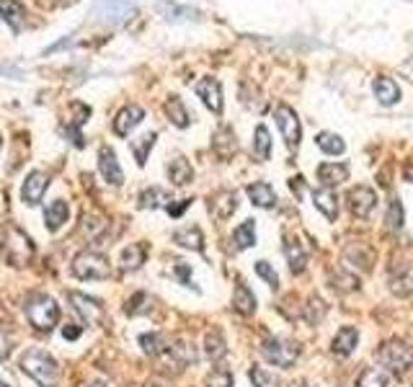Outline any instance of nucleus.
I'll list each match as a JSON object with an SVG mask.
<instances>
[{
    "mask_svg": "<svg viewBox=\"0 0 413 387\" xmlns=\"http://www.w3.org/2000/svg\"><path fill=\"white\" fill-rule=\"evenodd\" d=\"M21 372L29 374L39 387H57L60 382V366L55 357L42 349H29L21 354Z\"/></svg>",
    "mask_w": 413,
    "mask_h": 387,
    "instance_id": "nucleus-1",
    "label": "nucleus"
},
{
    "mask_svg": "<svg viewBox=\"0 0 413 387\" xmlns=\"http://www.w3.org/2000/svg\"><path fill=\"white\" fill-rule=\"evenodd\" d=\"M3 251H6V258L8 264L16 266V269H21L31 261L34 256V243H31V237L23 232V230L13 228V225H8L3 230Z\"/></svg>",
    "mask_w": 413,
    "mask_h": 387,
    "instance_id": "nucleus-2",
    "label": "nucleus"
},
{
    "mask_svg": "<svg viewBox=\"0 0 413 387\" xmlns=\"http://www.w3.org/2000/svg\"><path fill=\"white\" fill-rule=\"evenodd\" d=\"M378 359L385 366V372L406 374L413 366V346L406 341H387L378 349Z\"/></svg>",
    "mask_w": 413,
    "mask_h": 387,
    "instance_id": "nucleus-3",
    "label": "nucleus"
},
{
    "mask_svg": "<svg viewBox=\"0 0 413 387\" xmlns=\"http://www.w3.org/2000/svg\"><path fill=\"white\" fill-rule=\"evenodd\" d=\"M26 318H29L36 330H47L50 333L60 322L57 302L52 300V297H47V294H36V297H31L26 302Z\"/></svg>",
    "mask_w": 413,
    "mask_h": 387,
    "instance_id": "nucleus-4",
    "label": "nucleus"
},
{
    "mask_svg": "<svg viewBox=\"0 0 413 387\" xmlns=\"http://www.w3.org/2000/svg\"><path fill=\"white\" fill-rule=\"evenodd\" d=\"M72 274L78 279H109L111 274V264L106 256H101L96 251H83L72 258Z\"/></svg>",
    "mask_w": 413,
    "mask_h": 387,
    "instance_id": "nucleus-5",
    "label": "nucleus"
},
{
    "mask_svg": "<svg viewBox=\"0 0 413 387\" xmlns=\"http://www.w3.org/2000/svg\"><path fill=\"white\" fill-rule=\"evenodd\" d=\"M261 354H264L269 364L290 369L299 357V346L292 344V341H285V338H266L264 344H261Z\"/></svg>",
    "mask_w": 413,
    "mask_h": 387,
    "instance_id": "nucleus-6",
    "label": "nucleus"
},
{
    "mask_svg": "<svg viewBox=\"0 0 413 387\" xmlns=\"http://www.w3.org/2000/svg\"><path fill=\"white\" fill-rule=\"evenodd\" d=\"M135 13V0H96L93 3V16L101 23H124L129 16Z\"/></svg>",
    "mask_w": 413,
    "mask_h": 387,
    "instance_id": "nucleus-7",
    "label": "nucleus"
},
{
    "mask_svg": "<svg viewBox=\"0 0 413 387\" xmlns=\"http://www.w3.org/2000/svg\"><path fill=\"white\" fill-rule=\"evenodd\" d=\"M67 300H70L72 310L80 315V320L86 322V325H101V322L106 320V310L101 305L99 300H93L88 294L83 292H67Z\"/></svg>",
    "mask_w": 413,
    "mask_h": 387,
    "instance_id": "nucleus-8",
    "label": "nucleus"
},
{
    "mask_svg": "<svg viewBox=\"0 0 413 387\" xmlns=\"http://www.w3.org/2000/svg\"><path fill=\"white\" fill-rule=\"evenodd\" d=\"M274 119H277V127H279V132H282V137H285V142L290 145V147H297L299 135H302L297 114H294L290 106H277Z\"/></svg>",
    "mask_w": 413,
    "mask_h": 387,
    "instance_id": "nucleus-9",
    "label": "nucleus"
},
{
    "mask_svg": "<svg viewBox=\"0 0 413 387\" xmlns=\"http://www.w3.org/2000/svg\"><path fill=\"white\" fill-rule=\"evenodd\" d=\"M50 189V179H47V173L42 171H31L29 176H26V181H23L21 186V199L26 207H36L39 201H42L44 191Z\"/></svg>",
    "mask_w": 413,
    "mask_h": 387,
    "instance_id": "nucleus-10",
    "label": "nucleus"
},
{
    "mask_svg": "<svg viewBox=\"0 0 413 387\" xmlns=\"http://www.w3.org/2000/svg\"><path fill=\"white\" fill-rule=\"evenodd\" d=\"M346 201H349V209L354 217H370L375 204H378V196L370 186H354L346 194Z\"/></svg>",
    "mask_w": 413,
    "mask_h": 387,
    "instance_id": "nucleus-11",
    "label": "nucleus"
},
{
    "mask_svg": "<svg viewBox=\"0 0 413 387\" xmlns=\"http://www.w3.org/2000/svg\"><path fill=\"white\" fill-rule=\"evenodd\" d=\"M99 168H101V176L111 184V186H119L121 181H124V173L119 168V160H116V152L111 147H101L99 152Z\"/></svg>",
    "mask_w": 413,
    "mask_h": 387,
    "instance_id": "nucleus-12",
    "label": "nucleus"
},
{
    "mask_svg": "<svg viewBox=\"0 0 413 387\" xmlns=\"http://www.w3.org/2000/svg\"><path fill=\"white\" fill-rule=\"evenodd\" d=\"M197 94H199V99L206 103V108H212L214 114H220L222 111V88L220 83L214 78H204L197 83Z\"/></svg>",
    "mask_w": 413,
    "mask_h": 387,
    "instance_id": "nucleus-13",
    "label": "nucleus"
},
{
    "mask_svg": "<svg viewBox=\"0 0 413 387\" xmlns=\"http://www.w3.org/2000/svg\"><path fill=\"white\" fill-rule=\"evenodd\" d=\"M145 119V111L140 106H124L114 119V132L119 137H129V132Z\"/></svg>",
    "mask_w": 413,
    "mask_h": 387,
    "instance_id": "nucleus-14",
    "label": "nucleus"
},
{
    "mask_svg": "<svg viewBox=\"0 0 413 387\" xmlns=\"http://www.w3.org/2000/svg\"><path fill=\"white\" fill-rule=\"evenodd\" d=\"M356 341H359V333H356V328H351V325H343V328L336 333L334 344H331V352H334L336 357H349V354L354 352Z\"/></svg>",
    "mask_w": 413,
    "mask_h": 387,
    "instance_id": "nucleus-15",
    "label": "nucleus"
},
{
    "mask_svg": "<svg viewBox=\"0 0 413 387\" xmlns=\"http://www.w3.org/2000/svg\"><path fill=\"white\" fill-rule=\"evenodd\" d=\"M285 256H287V264H290V269H292L294 274L305 271L307 253H305V248H302V243H299L297 237H287L285 240Z\"/></svg>",
    "mask_w": 413,
    "mask_h": 387,
    "instance_id": "nucleus-16",
    "label": "nucleus"
},
{
    "mask_svg": "<svg viewBox=\"0 0 413 387\" xmlns=\"http://www.w3.org/2000/svg\"><path fill=\"white\" fill-rule=\"evenodd\" d=\"M0 13L6 18V23L11 29L21 31L23 21H26V8L18 3V0H0Z\"/></svg>",
    "mask_w": 413,
    "mask_h": 387,
    "instance_id": "nucleus-17",
    "label": "nucleus"
},
{
    "mask_svg": "<svg viewBox=\"0 0 413 387\" xmlns=\"http://www.w3.org/2000/svg\"><path fill=\"white\" fill-rule=\"evenodd\" d=\"M67 215H70L67 201L55 199L52 204H47V209H44V223H47V228L55 232V230H60L65 223H67Z\"/></svg>",
    "mask_w": 413,
    "mask_h": 387,
    "instance_id": "nucleus-18",
    "label": "nucleus"
},
{
    "mask_svg": "<svg viewBox=\"0 0 413 387\" xmlns=\"http://www.w3.org/2000/svg\"><path fill=\"white\" fill-rule=\"evenodd\" d=\"M318 179H321L326 186H338L341 181L349 179V165H343V163H323V165H318Z\"/></svg>",
    "mask_w": 413,
    "mask_h": 387,
    "instance_id": "nucleus-19",
    "label": "nucleus"
},
{
    "mask_svg": "<svg viewBox=\"0 0 413 387\" xmlns=\"http://www.w3.org/2000/svg\"><path fill=\"white\" fill-rule=\"evenodd\" d=\"M145 258H148V248H145V243L127 245L124 253H121V269H124V271H137V269L145 264Z\"/></svg>",
    "mask_w": 413,
    "mask_h": 387,
    "instance_id": "nucleus-20",
    "label": "nucleus"
},
{
    "mask_svg": "<svg viewBox=\"0 0 413 387\" xmlns=\"http://www.w3.org/2000/svg\"><path fill=\"white\" fill-rule=\"evenodd\" d=\"M173 240H176L178 245L189 248V251H204V235H202V230L197 228V225L173 232Z\"/></svg>",
    "mask_w": 413,
    "mask_h": 387,
    "instance_id": "nucleus-21",
    "label": "nucleus"
},
{
    "mask_svg": "<svg viewBox=\"0 0 413 387\" xmlns=\"http://www.w3.org/2000/svg\"><path fill=\"white\" fill-rule=\"evenodd\" d=\"M233 308H236L238 313L246 315V318L256 313V297H253V292H250L243 281L236 287V294H233Z\"/></svg>",
    "mask_w": 413,
    "mask_h": 387,
    "instance_id": "nucleus-22",
    "label": "nucleus"
},
{
    "mask_svg": "<svg viewBox=\"0 0 413 387\" xmlns=\"http://www.w3.org/2000/svg\"><path fill=\"white\" fill-rule=\"evenodd\" d=\"M313 201H315V207H318L323 215H326V220H331V223H334L336 217H338V204H336V196L331 194V189H315V191H313Z\"/></svg>",
    "mask_w": 413,
    "mask_h": 387,
    "instance_id": "nucleus-23",
    "label": "nucleus"
},
{
    "mask_svg": "<svg viewBox=\"0 0 413 387\" xmlns=\"http://www.w3.org/2000/svg\"><path fill=\"white\" fill-rule=\"evenodd\" d=\"M168 179H171L176 186H186V184L194 179V168L189 165L186 158H176L168 163Z\"/></svg>",
    "mask_w": 413,
    "mask_h": 387,
    "instance_id": "nucleus-24",
    "label": "nucleus"
},
{
    "mask_svg": "<svg viewBox=\"0 0 413 387\" xmlns=\"http://www.w3.org/2000/svg\"><path fill=\"white\" fill-rule=\"evenodd\" d=\"M248 196H250V201H253L256 207L269 209V207L277 204V194H274V189H271L269 184H250Z\"/></svg>",
    "mask_w": 413,
    "mask_h": 387,
    "instance_id": "nucleus-25",
    "label": "nucleus"
},
{
    "mask_svg": "<svg viewBox=\"0 0 413 387\" xmlns=\"http://www.w3.org/2000/svg\"><path fill=\"white\" fill-rule=\"evenodd\" d=\"M375 96H378L382 103L392 106V103L400 99V88L395 86V80L392 78H378L375 80Z\"/></svg>",
    "mask_w": 413,
    "mask_h": 387,
    "instance_id": "nucleus-26",
    "label": "nucleus"
},
{
    "mask_svg": "<svg viewBox=\"0 0 413 387\" xmlns=\"http://www.w3.org/2000/svg\"><path fill=\"white\" fill-rule=\"evenodd\" d=\"M204 354L212 361H217V359H222L225 354H228V346H225V338H222L220 330H209L204 338Z\"/></svg>",
    "mask_w": 413,
    "mask_h": 387,
    "instance_id": "nucleus-27",
    "label": "nucleus"
},
{
    "mask_svg": "<svg viewBox=\"0 0 413 387\" xmlns=\"http://www.w3.org/2000/svg\"><path fill=\"white\" fill-rule=\"evenodd\" d=\"M233 243H236L238 251H246V248H250V245L256 243V223H253V220H246V223L233 232Z\"/></svg>",
    "mask_w": 413,
    "mask_h": 387,
    "instance_id": "nucleus-28",
    "label": "nucleus"
},
{
    "mask_svg": "<svg viewBox=\"0 0 413 387\" xmlns=\"http://www.w3.org/2000/svg\"><path fill=\"white\" fill-rule=\"evenodd\" d=\"M390 385V377L385 369H378V366H370V369H364L359 374V380H356V387H387Z\"/></svg>",
    "mask_w": 413,
    "mask_h": 387,
    "instance_id": "nucleus-29",
    "label": "nucleus"
},
{
    "mask_svg": "<svg viewBox=\"0 0 413 387\" xmlns=\"http://www.w3.org/2000/svg\"><path fill=\"white\" fill-rule=\"evenodd\" d=\"M168 201H171L168 191H163V189H158V186L140 194V207H145V209H158V207L168 209Z\"/></svg>",
    "mask_w": 413,
    "mask_h": 387,
    "instance_id": "nucleus-30",
    "label": "nucleus"
},
{
    "mask_svg": "<svg viewBox=\"0 0 413 387\" xmlns=\"http://www.w3.org/2000/svg\"><path fill=\"white\" fill-rule=\"evenodd\" d=\"M140 346H143V352L148 354V357H160V354H165V338L160 336V333H143L140 336Z\"/></svg>",
    "mask_w": 413,
    "mask_h": 387,
    "instance_id": "nucleus-31",
    "label": "nucleus"
},
{
    "mask_svg": "<svg viewBox=\"0 0 413 387\" xmlns=\"http://www.w3.org/2000/svg\"><path fill=\"white\" fill-rule=\"evenodd\" d=\"M318 147L323 152H328V155H341L346 150V142L338 135H334V132H321L318 135Z\"/></svg>",
    "mask_w": 413,
    "mask_h": 387,
    "instance_id": "nucleus-32",
    "label": "nucleus"
},
{
    "mask_svg": "<svg viewBox=\"0 0 413 387\" xmlns=\"http://www.w3.org/2000/svg\"><path fill=\"white\" fill-rule=\"evenodd\" d=\"M238 201H236V194L233 191H220L217 201H214V215L220 217V220H228L233 212H236Z\"/></svg>",
    "mask_w": 413,
    "mask_h": 387,
    "instance_id": "nucleus-33",
    "label": "nucleus"
},
{
    "mask_svg": "<svg viewBox=\"0 0 413 387\" xmlns=\"http://www.w3.org/2000/svg\"><path fill=\"white\" fill-rule=\"evenodd\" d=\"M165 111H168V116H171V122L176 124V127H189V111L184 108L181 99L171 96V99H168V103H165Z\"/></svg>",
    "mask_w": 413,
    "mask_h": 387,
    "instance_id": "nucleus-34",
    "label": "nucleus"
},
{
    "mask_svg": "<svg viewBox=\"0 0 413 387\" xmlns=\"http://www.w3.org/2000/svg\"><path fill=\"white\" fill-rule=\"evenodd\" d=\"M390 292L398 294V297H411L413 294V274L411 271H400L398 276L390 279Z\"/></svg>",
    "mask_w": 413,
    "mask_h": 387,
    "instance_id": "nucleus-35",
    "label": "nucleus"
},
{
    "mask_svg": "<svg viewBox=\"0 0 413 387\" xmlns=\"http://www.w3.org/2000/svg\"><path fill=\"white\" fill-rule=\"evenodd\" d=\"M302 315H305V320L310 322V325L321 322L323 315H326V302H321V297H310V302L302 308Z\"/></svg>",
    "mask_w": 413,
    "mask_h": 387,
    "instance_id": "nucleus-36",
    "label": "nucleus"
},
{
    "mask_svg": "<svg viewBox=\"0 0 413 387\" xmlns=\"http://www.w3.org/2000/svg\"><path fill=\"white\" fill-rule=\"evenodd\" d=\"M171 354L176 357L178 364H194L197 361V349H194V344H186V341H176L171 346Z\"/></svg>",
    "mask_w": 413,
    "mask_h": 387,
    "instance_id": "nucleus-37",
    "label": "nucleus"
},
{
    "mask_svg": "<svg viewBox=\"0 0 413 387\" xmlns=\"http://www.w3.org/2000/svg\"><path fill=\"white\" fill-rule=\"evenodd\" d=\"M331 281H334V287L338 289V292H356V289H359V279H356V276H351L349 271H343V269L334 271Z\"/></svg>",
    "mask_w": 413,
    "mask_h": 387,
    "instance_id": "nucleus-38",
    "label": "nucleus"
},
{
    "mask_svg": "<svg viewBox=\"0 0 413 387\" xmlns=\"http://www.w3.org/2000/svg\"><path fill=\"white\" fill-rule=\"evenodd\" d=\"M155 145V132H148V135H143L140 140H135L132 142V152H135V158L140 165H145V160H148V150Z\"/></svg>",
    "mask_w": 413,
    "mask_h": 387,
    "instance_id": "nucleus-39",
    "label": "nucleus"
},
{
    "mask_svg": "<svg viewBox=\"0 0 413 387\" xmlns=\"http://www.w3.org/2000/svg\"><path fill=\"white\" fill-rule=\"evenodd\" d=\"M158 11L165 13V18H171V21H181V18H194V16H197V11H192V8H181V6H176V3H160Z\"/></svg>",
    "mask_w": 413,
    "mask_h": 387,
    "instance_id": "nucleus-40",
    "label": "nucleus"
},
{
    "mask_svg": "<svg viewBox=\"0 0 413 387\" xmlns=\"http://www.w3.org/2000/svg\"><path fill=\"white\" fill-rule=\"evenodd\" d=\"M400 225H403V207H400L398 199H392L390 207H387V215H385V228L395 232V230H400Z\"/></svg>",
    "mask_w": 413,
    "mask_h": 387,
    "instance_id": "nucleus-41",
    "label": "nucleus"
},
{
    "mask_svg": "<svg viewBox=\"0 0 413 387\" xmlns=\"http://www.w3.org/2000/svg\"><path fill=\"white\" fill-rule=\"evenodd\" d=\"M253 147H256V155L261 160H266L271 155V137H269V129L261 124V127H256V142H253Z\"/></svg>",
    "mask_w": 413,
    "mask_h": 387,
    "instance_id": "nucleus-42",
    "label": "nucleus"
},
{
    "mask_svg": "<svg viewBox=\"0 0 413 387\" xmlns=\"http://www.w3.org/2000/svg\"><path fill=\"white\" fill-rule=\"evenodd\" d=\"M250 382H253V387H279L277 374L266 372L261 366H253V369H250Z\"/></svg>",
    "mask_w": 413,
    "mask_h": 387,
    "instance_id": "nucleus-43",
    "label": "nucleus"
},
{
    "mask_svg": "<svg viewBox=\"0 0 413 387\" xmlns=\"http://www.w3.org/2000/svg\"><path fill=\"white\" fill-rule=\"evenodd\" d=\"M104 230H106V223H104L101 217H96V215H86V217H83V232H86L91 240H99Z\"/></svg>",
    "mask_w": 413,
    "mask_h": 387,
    "instance_id": "nucleus-44",
    "label": "nucleus"
},
{
    "mask_svg": "<svg viewBox=\"0 0 413 387\" xmlns=\"http://www.w3.org/2000/svg\"><path fill=\"white\" fill-rule=\"evenodd\" d=\"M214 147H217V152H222V158H228V150L236 152V137H233V132L222 129L220 135H217V140H214Z\"/></svg>",
    "mask_w": 413,
    "mask_h": 387,
    "instance_id": "nucleus-45",
    "label": "nucleus"
},
{
    "mask_svg": "<svg viewBox=\"0 0 413 387\" xmlns=\"http://www.w3.org/2000/svg\"><path fill=\"white\" fill-rule=\"evenodd\" d=\"M206 387H233V374L228 372V369H212L209 372V377H206V382H204Z\"/></svg>",
    "mask_w": 413,
    "mask_h": 387,
    "instance_id": "nucleus-46",
    "label": "nucleus"
},
{
    "mask_svg": "<svg viewBox=\"0 0 413 387\" xmlns=\"http://www.w3.org/2000/svg\"><path fill=\"white\" fill-rule=\"evenodd\" d=\"M256 274L261 279H266V284H269L271 289H279V276H277V271L271 269L269 261H256Z\"/></svg>",
    "mask_w": 413,
    "mask_h": 387,
    "instance_id": "nucleus-47",
    "label": "nucleus"
},
{
    "mask_svg": "<svg viewBox=\"0 0 413 387\" xmlns=\"http://www.w3.org/2000/svg\"><path fill=\"white\" fill-rule=\"evenodd\" d=\"M148 300H150V297L145 292H137L135 297H132V300L127 302V308H124V310H127L129 315H140V313H145V310H148L143 305V302H148Z\"/></svg>",
    "mask_w": 413,
    "mask_h": 387,
    "instance_id": "nucleus-48",
    "label": "nucleus"
},
{
    "mask_svg": "<svg viewBox=\"0 0 413 387\" xmlns=\"http://www.w3.org/2000/svg\"><path fill=\"white\" fill-rule=\"evenodd\" d=\"M176 276L181 281H184L186 287H192V269H189V264H184V261H178L176 264Z\"/></svg>",
    "mask_w": 413,
    "mask_h": 387,
    "instance_id": "nucleus-49",
    "label": "nucleus"
},
{
    "mask_svg": "<svg viewBox=\"0 0 413 387\" xmlns=\"http://www.w3.org/2000/svg\"><path fill=\"white\" fill-rule=\"evenodd\" d=\"M8 354H11V336L6 330H0V361H6Z\"/></svg>",
    "mask_w": 413,
    "mask_h": 387,
    "instance_id": "nucleus-50",
    "label": "nucleus"
},
{
    "mask_svg": "<svg viewBox=\"0 0 413 387\" xmlns=\"http://www.w3.org/2000/svg\"><path fill=\"white\" fill-rule=\"evenodd\" d=\"M189 204H192V199H184L181 204H168V215H171V217H181V212H184Z\"/></svg>",
    "mask_w": 413,
    "mask_h": 387,
    "instance_id": "nucleus-51",
    "label": "nucleus"
},
{
    "mask_svg": "<svg viewBox=\"0 0 413 387\" xmlns=\"http://www.w3.org/2000/svg\"><path fill=\"white\" fill-rule=\"evenodd\" d=\"M62 336L67 338V341H75V338H80V328H78V325H65Z\"/></svg>",
    "mask_w": 413,
    "mask_h": 387,
    "instance_id": "nucleus-52",
    "label": "nucleus"
},
{
    "mask_svg": "<svg viewBox=\"0 0 413 387\" xmlns=\"http://www.w3.org/2000/svg\"><path fill=\"white\" fill-rule=\"evenodd\" d=\"M406 179L413 181V165H408V168H406Z\"/></svg>",
    "mask_w": 413,
    "mask_h": 387,
    "instance_id": "nucleus-53",
    "label": "nucleus"
},
{
    "mask_svg": "<svg viewBox=\"0 0 413 387\" xmlns=\"http://www.w3.org/2000/svg\"><path fill=\"white\" fill-rule=\"evenodd\" d=\"M88 387H106V385H101V382H93V385H88Z\"/></svg>",
    "mask_w": 413,
    "mask_h": 387,
    "instance_id": "nucleus-54",
    "label": "nucleus"
},
{
    "mask_svg": "<svg viewBox=\"0 0 413 387\" xmlns=\"http://www.w3.org/2000/svg\"><path fill=\"white\" fill-rule=\"evenodd\" d=\"M0 387H8V385H6V382H3V380H0Z\"/></svg>",
    "mask_w": 413,
    "mask_h": 387,
    "instance_id": "nucleus-55",
    "label": "nucleus"
},
{
    "mask_svg": "<svg viewBox=\"0 0 413 387\" xmlns=\"http://www.w3.org/2000/svg\"><path fill=\"white\" fill-rule=\"evenodd\" d=\"M0 145H3V140H0Z\"/></svg>",
    "mask_w": 413,
    "mask_h": 387,
    "instance_id": "nucleus-56",
    "label": "nucleus"
}]
</instances>
